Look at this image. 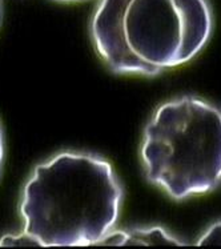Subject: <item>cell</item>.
<instances>
[{"label": "cell", "instance_id": "obj_8", "mask_svg": "<svg viewBox=\"0 0 221 249\" xmlns=\"http://www.w3.org/2000/svg\"><path fill=\"white\" fill-rule=\"evenodd\" d=\"M67 1H72V0H67Z\"/></svg>", "mask_w": 221, "mask_h": 249}, {"label": "cell", "instance_id": "obj_3", "mask_svg": "<svg viewBox=\"0 0 221 249\" xmlns=\"http://www.w3.org/2000/svg\"><path fill=\"white\" fill-rule=\"evenodd\" d=\"M141 160L149 181L175 200L221 183V111L184 96L164 103L147 124Z\"/></svg>", "mask_w": 221, "mask_h": 249}, {"label": "cell", "instance_id": "obj_5", "mask_svg": "<svg viewBox=\"0 0 221 249\" xmlns=\"http://www.w3.org/2000/svg\"><path fill=\"white\" fill-rule=\"evenodd\" d=\"M0 247H41L36 239L23 231L20 234H8L0 240Z\"/></svg>", "mask_w": 221, "mask_h": 249}, {"label": "cell", "instance_id": "obj_2", "mask_svg": "<svg viewBox=\"0 0 221 249\" xmlns=\"http://www.w3.org/2000/svg\"><path fill=\"white\" fill-rule=\"evenodd\" d=\"M211 32L206 0H100L91 23L95 48L111 71L145 76L193 59Z\"/></svg>", "mask_w": 221, "mask_h": 249}, {"label": "cell", "instance_id": "obj_7", "mask_svg": "<svg viewBox=\"0 0 221 249\" xmlns=\"http://www.w3.org/2000/svg\"><path fill=\"white\" fill-rule=\"evenodd\" d=\"M3 155H4V144H3V132L0 128V167H1V161H3Z\"/></svg>", "mask_w": 221, "mask_h": 249}, {"label": "cell", "instance_id": "obj_1", "mask_svg": "<svg viewBox=\"0 0 221 249\" xmlns=\"http://www.w3.org/2000/svg\"><path fill=\"white\" fill-rule=\"evenodd\" d=\"M121 187L111 164L88 153H60L37 165L20 212L41 247L96 245L119 217Z\"/></svg>", "mask_w": 221, "mask_h": 249}, {"label": "cell", "instance_id": "obj_4", "mask_svg": "<svg viewBox=\"0 0 221 249\" xmlns=\"http://www.w3.org/2000/svg\"><path fill=\"white\" fill-rule=\"evenodd\" d=\"M161 227L152 228H132L127 231H109L98 245H183Z\"/></svg>", "mask_w": 221, "mask_h": 249}, {"label": "cell", "instance_id": "obj_6", "mask_svg": "<svg viewBox=\"0 0 221 249\" xmlns=\"http://www.w3.org/2000/svg\"><path fill=\"white\" fill-rule=\"evenodd\" d=\"M197 245H221V221L212 225L197 241Z\"/></svg>", "mask_w": 221, "mask_h": 249}]
</instances>
